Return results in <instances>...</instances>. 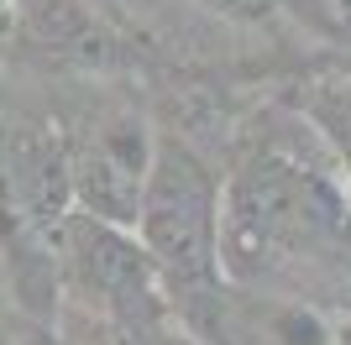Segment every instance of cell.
<instances>
[{
    "label": "cell",
    "mask_w": 351,
    "mask_h": 345,
    "mask_svg": "<svg viewBox=\"0 0 351 345\" xmlns=\"http://www.w3.org/2000/svg\"><path fill=\"white\" fill-rule=\"evenodd\" d=\"M16 16H21V0H0V47L16 42Z\"/></svg>",
    "instance_id": "52a82bcc"
},
{
    "label": "cell",
    "mask_w": 351,
    "mask_h": 345,
    "mask_svg": "<svg viewBox=\"0 0 351 345\" xmlns=\"http://www.w3.org/2000/svg\"><path fill=\"white\" fill-rule=\"evenodd\" d=\"M210 16L231 21V27H273V21H299L309 31H341L336 0H199Z\"/></svg>",
    "instance_id": "8992f818"
},
{
    "label": "cell",
    "mask_w": 351,
    "mask_h": 345,
    "mask_svg": "<svg viewBox=\"0 0 351 345\" xmlns=\"http://www.w3.org/2000/svg\"><path fill=\"white\" fill-rule=\"evenodd\" d=\"M341 183H346V194H351V142L341 146Z\"/></svg>",
    "instance_id": "ba28073f"
},
{
    "label": "cell",
    "mask_w": 351,
    "mask_h": 345,
    "mask_svg": "<svg viewBox=\"0 0 351 345\" xmlns=\"http://www.w3.org/2000/svg\"><path fill=\"white\" fill-rule=\"evenodd\" d=\"M132 230L158 267L173 324L199 345H220L236 298L220 272V172L184 136H158Z\"/></svg>",
    "instance_id": "7a4b0ae2"
},
{
    "label": "cell",
    "mask_w": 351,
    "mask_h": 345,
    "mask_svg": "<svg viewBox=\"0 0 351 345\" xmlns=\"http://www.w3.org/2000/svg\"><path fill=\"white\" fill-rule=\"evenodd\" d=\"M0 267H5L16 303L32 319H58V303H63L58 246L43 241V230L32 225L27 204L16 194L11 152H5V110H0Z\"/></svg>",
    "instance_id": "5b68a950"
},
{
    "label": "cell",
    "mask_w": 351,
    "mask_h": 345,
    "mask_svg": "<svg viewBox=\"0 0 351 345\" xmlns=\"http://www.w3.org/2000/svg\"><path fill=\"white\" fill-rule=\"evenodd\" d=\"M58 267H63V298H84L126 340L162 345L178 330L173 314H168V293L158 283V267L142 251L136 230L73 209L69 225H63Z\"/></svg>",
    "instance_id": "3957f363"
},
{
    "label": "cell",
    "mask_w": 351,
    "mask_h": 345,
    "mask_svg": "<svg viewBox=\"0 0 351 345\" xmlns=\"http://www.w3.org/2000/svg\"><path fill=\"white\" fill-rule=\"evenodd\" d=\"M220 272L231 288L351 309V194L293 146L263 142L220 172Z\"/></svg>",
    "instance_id": "6da1fadb"
},
{
    "label": "cell",
    "mask_w": 351,
    "mask_h": 345,
    "mask_svg": "<svg viewBox=\"0 0 351 345\" xmlns=\"http://www.w3.org/2000/svg\"><path fill=\"white\" fill-rule=\"evenodd\" d=\"M158 131L142 110H100L69 136V178L73 204L110 225H136V204L147 188Z\"/></svg>",
    "instance_id": "277c9868"
}]
</instances>
